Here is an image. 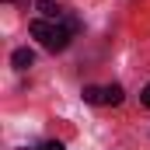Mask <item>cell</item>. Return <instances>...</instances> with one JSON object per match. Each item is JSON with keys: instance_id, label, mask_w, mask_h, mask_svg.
I'll list each match as a JSON object with an SVG mask.
<instances>
[{"instance_id": "cell-1", "label": "cell", "mask_w": 150, "mask_h": 150, "mask_svg": "<svg viewBox=\"0 0 150 150\" xmlns=\"http://www.w3.org/2000/svg\"><path fill=\"white\" fill-rule=\"evenodd\" d=\"M32 35L38 38V45H42V49L59 52V49H67V45H70L74 28H70V18H67V21H49V18H38V21H32Z\"/></svg>"}, {"instance_id": "cell-2", "label": "cell", "mask_w": 150, "mask_h": 150, "mask_svg": "<svg viewBox=\"0 0 150 150\" xmlns=\"http://www.w3.org/2000/svg\"><path fill=\"white\" fill-rule=\"evenodd\" d=\"M35 7L42 11V18H49V21H67V11L59 4H52V0H35Z\"/></svg>"}, {"instance_id": "cell-3", "label": "cell", "mask_w": 150, "mask_h": 150, "mask_svg": "<svg viewBox=\"0 0 150 150\" xmlns=\"http://www.w3.org/2000/svg\"><path fill=\"white\" fill-rule=\"evenodd\" d=\"M11 63H14V70H28V67L35 63V52H32V49H14Z\"/></svg>"}, {"instance_id": "cell-4", "label": "cell", "mask_w": 150, "mask_h": 150, "mask_svg": "<svg viewBox=\"0 0 150 150\" xmlns=\"http://www.w3.org/2000/svg\"><path fill=\"white\" fill-rule=\"evenodd\" d=\"M84 101H91V105H105V87L87 84V87H84Z\"/></svg>"}, {"instance_id": "cell-5", "label": "cell", "mask_w": 150, "mask_h": 150, "mask_svg": "<svg viewBox=\"0 0 150 150\" xmlns=\"http://www.w3.org/2000/svg\"><path fill=\"white\" fill-rule=\"evenodd\" d=\"M105 105H122V87L119 84H108L105 87Z\"/></svg>"}, {"instance_id": "cell-6", "label": "cell", "mask_w": 150, "mask_h": 150, "mask_svg": "<svg viewBox=\"0 0 150 150\" xmlns=\"http://www.w3.org/2000/svg\"><path fill=\"white\" fill-rule=\"evenodd\" d=\"M38 150H67L59 140H45V143H38Z\"/></svg>"}, {"instance_id": "cell-7", "label": "cell", "mask_w": 150, "mask_h": 150, "mask_svg": "<svg viewBox=\"0 0 150 150\" xmlns=\"http://www.w3.org/2000/svg\"><path fill=\"white\" fill-rule=\"evenodd\" d=\"M140 101H143V105H147V108H150V84H147V87H143V91H140Z\"/></svg>"}, {"instance_id": "cell-8", "label": "cell", "mask_w": 150, "mask_h": 150, "mask_svg": "<svg viewBox=\"0 0 150 150\" xmlns=\"http://www.w3.org/2000/svg\"><path fill=\"white\" fill-rule=\"evenodd\" d=\"M7 4H25V0H7Z\"/></svg>"}]
</instances>
